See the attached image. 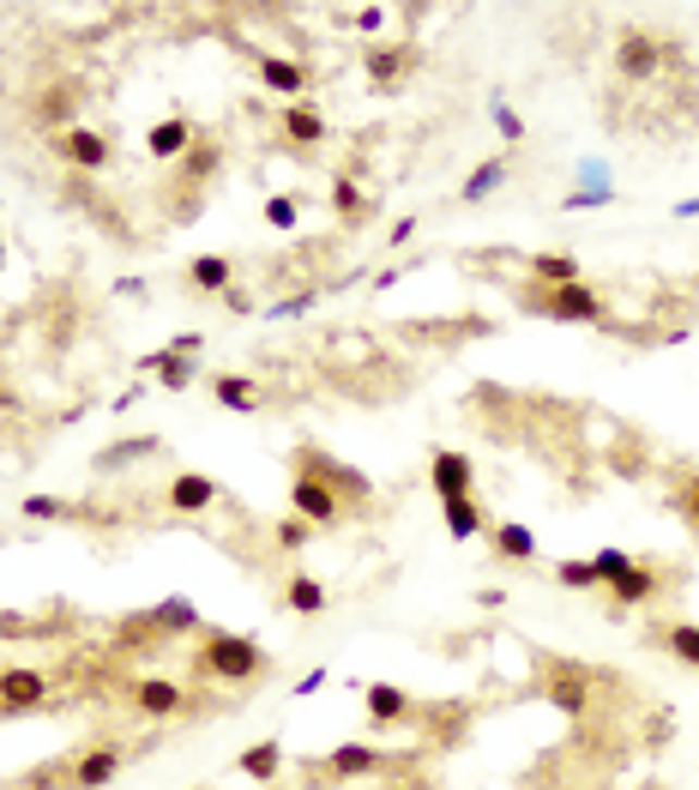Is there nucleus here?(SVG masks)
I'll use <instances>...</instances> for the list:
<instances>
[{"mask_svg":"<svg viewBox=\"0 0 699 790\" xmlns=\"http://www.w3.org/2000/svg\"><path fill=\"white\" fill-rule=\"evenodd\" d=\"M603 592L615 597V604H622V609H634V604H651V597L663 592V573L651 568V561H634V568H627L622 580H609Z\"/></svg>","mask_w":699,"mask_h":790,"instance_id":"obj_12","label":"nucleus"},{"mask_svg":"<svg viewBox=\"0 0 699 790\" xmlns=\"http://www.w3.org/2000/svg\"><path fill=\"white\" fill-rule=\"evenodd\" d=\"M494 127H501V139H513V145H518V139H525V121H518V116H513V109H506V104H501V97H494Z\"/></svg>","mask_w":699,"mask_h":790,"instance_id":"obj_41","label":"nucleus"},{"mask_svg":"<svg viewBox=\"0 0 699 790\" xmlns=\"http://www.w3.org/2000/svg\"><path fill=\"white\" fill-rule=\"evenodd\" d=\"M387 7H363V13H356V19H350V25H356V31H363V37H380V31H387Z\"/></svg>","mask_w":699,"mask_h":790,"instance_id":"obj_42","label":"nucleus"},{"mask_svg":"<svg viewBox=\"0 0 699 790\" xmlns=\"http://www.w3.org/2000/svg\"><path fill=\"white\" fill-rule=\"evenodd\" d=\"M615 187H573L567 199H561V211H597V206H615Z\"/></svg>","mask_w":699,"mask_h":790,"instance_id":"obj_35","label":"nucleus"},{"mask_svg":"<svg viewBox=\"0 0 699 790\" xmlns=\"http://www.w3.org/2000/svg\"><path fill=\"white\" fill-rule=\"evenodd\" d=\"M211 399H218L223 411H235V416H254L259 411V387L247 375H218V380H211Z\"/></svg>","mask_w":699,"mask_h":790,"instance_id":"obj_22","label":"nucleus"},{"mask_svg":"<svg viewBox=\"0 0 699 790\" xmlns=\"http://www.w3.org/2000/svg\"><path fill=\"white\" fill-rule=\"evenodd\" d=\"M235 766H242L254 785H272V778L284 773V742H254V749L235 754Z\"/></svg>","mask_w":699,"mask_h":790,"instance_id":"obj_21","label":"nucleus"},{"mask_svg":"<svg viewBox=\"0 0 699 790\" xmlns=\"http://www.w3.org/2000/svg\"><path fill=\"white\" fill-rule=\"evenodd\" d=\"M259 85H266V92H278V97H308V85H314V73L302 61H290V54H266V61H259Z\"/></svg>","mask_w":699,"mask_h":790,"instance_id":"obj_11","label":"nucleus"},{"mask_svg":"<svg viewBox=\"0 0 699 790\" xmlns=\"http://www.w3.org/2000/svg\"><path fill=\"white\" fill-rule=\"evenodd\" d=\"M278 121H284V139H290V145H302V151H314V145L326 139V116H320V104H314V97L290 104Z\"/></svg>","mask_w":699,"mask_h":790,"instance_id":"obj_15","label":"nucleus"},{"mask_svg":"<svg viewBox=\"0 0 699 790\" xmlns=\"http://www.w3.org/2000/svg\"><path fill=\"white\" fill-rule=\"evenodd\" d=\"M675 507H682V519H687V525H694V532H699V477H687V489L675 495Z\"/></svg>","mask_w":699,"mask_h":790,"instance_id":"obj_43","label":"nucleus"},{"mask_svg":"<svg viewBox=\"0 0 699 790\" xmlns=\"http://www.w3.org/2000/svg\"><path fill=\"white\" fill-rule=\"evenodd\" d=\"M121 778V749L115 742H91L73 766V790H109Z\"/></svg>","mask_w":699,"mask_h":790,"instance_id":"obj_9","label":"nucleus"},{"mask_svg":"<svg viewBox=\"0 0 699 790\" xmlns=\"http://www.w3.org/2000/svg\"><path fill=\"white\" fill-rule=\"evenodd\" d=\"M404 73H410V49H375L368 54V78H375V85H398Z\"/></svg>","mask_w":699,"mask_h":790,"instance_id":"obj_29","label":"nucleus"},{"mask_svg":"<svg viewBox=\"0 0 699 790\" xmlns=\"http://www.w3.org/2000/svg\"><path fill=\"white\" fill-rule=\"evenodd\" d=\"M194 790H211V785H194Z\"/></svg>","mask_w":699,"mask_h":790,"instance_id":"obj_49","label":"nucleus"},{"mask_svg":"<svg viewBox=\"0 0 699 790\" xmlns=\"http://www.w3.org/2000/svg\"><path fill=\"white\" fill-rule=\"evenodd\" d=\"M428 483H434L441 501H470V489H477V465H470L465 453H453V447H434V459H428Z\"/></svg>","mask_w":699,"mask_h":790,"instance_id":"obj_5","label":"nucleus"},{"mask_svg":"<svg viewBox=\"0 0 699 790\" xmlns=\"http://www.w3.org/2000/svg\"><path fill=\"white\" fill-rule=\"evenodd\" d=\"M151 622H163V628H194L199 616H194V604H163V609L151 616Z\"/></svg>","mask_w":699,"mask_h":790,"instance_id":"obj_40","label":"nucleus"},{"mask_svg":"<svg viewBox=\"0 0 699 790\" xmlns=\"http://www.w3.org/2000/svg\"><path fill=\"white\" fill-rule=\"evenodd\" d=\"M223 308H230V314H254V296H247V290H223Z\"/></svg>","mask_w":699,"mask_h":790,"instance_id":"obj_45","label":"nucleus"},{"mask_svg":"<svg viewBox=\"0 0 699 790\" xmlns=\"http://www.w3.org/2000/svg\"><path fill=\"white\" fill-rule=\"evenodd\" d=\"M0 266H7V235H0Z\"/></svg>","mask_w":699,"mask_h":790,"instance_id":"obj_48","label":"nucleus"},{"mask_svg":"<svg viewBox=\"0 0 699 790\" xmlns=\"http://www.w3.org/2000/svg\"><path fill=\"white\" fill-rule=\"evenodd\" d=\"M19 507H25V519H73V507L54 501V495H30V501H19Z\"/></svg>","mask_w":699,"mask_h":790,"instance_id":"obj_39","label":"nucleus"},{"mask_svg":"<svg viewBox=\"0 0 699 790\" xmlns=\"http://www.w3.org/2000/svg\"><path fill=\"white\" fill-rule=\"evenodd\" d=\"M199 670L218 676V682H259V676L272 670V658H266V646H254L247 634H223V628H206L199 634Z\"/></svg>","mask_w":699,"mask_h":790,"instance_id":"obj_1","label":"nucleus"},{"mask_svg":"<svg viewBox=\"0 0 699 790\" xmlns=\"http://www.w3.org/2000/svg\"><path fill=\"white\" fill-rule=\"evenodd\" d=\"M663 646H670V658H682V664L699 670V622H670L663 628Z\"/></svg>","mask_w":699,"mask_h":790,"instance_id":"obj_30","label":"nucleus"},{"mask_svg":"<svg viewBox=\"0 0 699 790\" xmlns=\"http://www.w3.org/2000/svg\"><path fill=\"white\" fill-rule=\"evenodd\" d=\"M133 706L145 718H175L187 706V694L175 682H163V676H145V682H133Z\"/></svg>","mask_w":699,"mask_h":790,"instance_id":"obj_14","label":"nucleus"},{"mask_svg":"<svg viewBox=\"0 0 699 790\" xmlns=\"http://www.w3.org/2000/svg\"><path fill=\"white\" fill-rule=\"evenodd\" d=\"M506 182V157H489V163H477L465 175V187H458V199H465V206H482V199L494 194V187Z\"/></svg>","mask_w":699,"mask_h":790,"instance_id":"obj_25","label":"nucleus"},{"mask_svg":"<svg viewBox=\"0 0 699 790\" xmlns=\"http://www.w3.org/2000/svg\"><path fill=\"white\" fill-rule=\"evenodd\" d=\"M663 66V42L646 37V31H622V42H615V73L622 78H651Z\"/></svg>","mask_w":699,"mask_h":790,"instance_id":"obj_8","label":"nucleus"},{"mask_svg":"<svg viewBox=\"0 0 699 790\" xmlns=\"http://www.w3.org/2000/svg\"><path fill=\"white\" fill-rule=\"evenodd\" d=\"M266 223H272V230H296V223H302V199L296 194H272V199H266Z\"/></svg>","mask_w":699,"mask_h":790,"instance_id":"obj_34","label":"nucleus"},{"mask_svg":"<svg viewBox=\"0 0 699 790\" xmlns=\"http://www.w3.org/2000/svg\"><path fill=\"white\" fill-rule=\"evenodd\" d=\"M543 694H549V706H561V713H573V718H579L585 713V694H591V688H585V676H549V682H543Z\"/></svg>","mask_w":699,"mask_h":790,"instance_id":"obj_26","label":"nucleus"},{"mask_svg":"<svg viewBox=\"0 0 699 790\" xmlns=\"http://www.w3.org/2000/svg\"><path fill=\"white\" fill-rule=\"evenodd\" d=\"M363 694H368V718H375V725H398V718H416V700L404 694L398 682H368Z\"/></svg>","mask_w":699,"mask_h":790,"instance_id":"obj_17","label":"nucleus"},{"mask_svg":"<svg viewBox=\"0 0 699 790\" xmlns=\"http://www.w3.org/2000/svg\"><path fill=\"white\" fill-rule=\"evenodd\" d=\"M675 218H682V223H687V218H699V194H694V199H682V206H675Z\"/></svg>","mask_w":699,"mask_h":790,"instance_id":"obj_47","label":"nucleus"},{"mask_svg":"<svg viewBox=\"0 0 699 790\" xmlns=\"http://www.w3.org/2000/svg\"><path fill=\"white\" fill-rule=\"evenodd\" d=\"M187 284L206 290V296H223V290L235 284V259L230 254H199V259H187Z\"/></svg>","mask_w":699,"mask_h":790,"instance_id":"obj_18","label":"nucleus"},{"mask_svg":"<svg viewBox=\"0 0 699 790\" xmlns=\"http://www.w3.org/2000/svg\"><path fill=\"white\" fill-rule=\"evenodd\" d=\"M151 453H163V441H157V435H133V441L103 447L91 465H97V471H121V465H139V459H151Z\"/></svg>","mask_w":699,"mask_h":790,"instance_id":"obj_23","label":"nucleus"},{"mask_svg":"<svg viewBox=\"0 0 699 790\" xmlns=\"http://www.w3.org/2000/svg\"><path fill=\"white\" fill-rule=\"evenodd\" d=\"M145 151H151L157 163H175V157H187V151H194V121H187V116L157 121V127L145 133Z\"/></svg>","mask_w":699,"mask_h":790,"instance_id":"obj_13","label":"nucleus"},{"mask_svg":"<svg viewBox=\"0 0 699 790\" xmlns=\"http://www.w3.org/2000/svg\"><path fill=\"white\" fill-rule=\"evenodd\" d=\"M308 537H314V525L308 519H278V549H290V556H296V549H308Z\"/></svg>","mask_w":699,"mask_h":790,"instance_id":"obj_36","label":"nucleus"},{"mask_svg":"<svg viewBox=\"0 0 699 790\" xmlns=\"http://www.w3.org/2000/svg\"><path fill=\"white\" fill-rule=\"evenodd\" d=\"M169 356H187V350H206V332H175V338H169Z\"/></svg>","mask_w":699,"mask_h":790,"instance_id":"obj_44","label":"nucleus"},{"mask_svg":"<svg viewBox=\"0 0 699 790\" xmlns=\"http://www.w3.org/2000/svg\"><path fill=\"white\" fill-rule=\"evenodd\" d=\"M489 544H494V556L501 561H537V532L531 525H518V519H501V525H489Z\"/></svg>","mask_w":699,"mask_h":790,"instance_id":"obj_16","label":"nucleus"},{"mask_svg":"<svg viewBox=\"0 0 699 790\" xmlns=\"http://www.w3.org/2000/svg\"><path fill=\"white\" fill-rule=\"evenodd\" d=\"M441 513H446V532H453L458 544H470V537L482 532V507L477 501H441Z\"/></svg>","mask_w":699,"mask_h":790,"instance_id":"obj_28","label":"nucleus"},{"mask_svg":"<svg viewBox=\"0 0 699 790\" xmlns=\"http://www.w3.org/2000/svg\"><path fill=\"white\" fill-rule=\"evenodd\" d=\"M627 568H634V549H597V556H591V573H597V585L622 580Z\"/></svg>","mask_w":699,"mask_h":790,"instance_id":"obj_33","label":"nucleus"},{"mask_svg":"<svg viewBox=\"0 0 699 790\" xmlns=\"http://www.w3.org/2000/svg\"><path fill=\"white\" fill-rule=\"evenodd\" d=\"M555 580L567 585V592H597V573H591V561H561V568H555Z\"/></svg>","mask_w":699,"mask_h":790,"instance_id":"obj_37","label":"nucleus"},{"mask_svg":"<svg viewBox=\"0 0 699 790\" xmlns=\"http://www.w3.org/2000/svg\"><path fill=\"white\" fill-rule=\"evenodd\" d=\"M211 169H218V145H211V139H206V145H199V139H194V151H187V157H182V175H187V194H194V187H199V182H206V175H211Z\"/></svg>","mask_w":699,"mask_h":790,"instance_id":"obj_32","label":"nucleus"},{"mask_svg":"<svg viewBox=\"0 0 699 790\" xmlns=\"http://www.w3.org/2000/svg\"><path fill=\"white\" fill-rule=\"evenodd\" d=\"M290 513L308 519L314 532H326V525L344 519V495H338L326 477H314V471H296V477H290Z\"/></svg>","mask_w":699,"mask_h":790,"instance_id":"obj_3","label":"nucleus"},{"mask_svg":"<svg viewBox=\"0 0 699 790\" xmlns=\"http://www.w3.org/2000/svg\"><path fill=\"white\" fill-rule=\"evenodd\" d=\"M49 700V676L37 670H0V713H37Z\"/></svg>","mask_w":699,"mask_h":790,"instance_id":"obj_10","label":"nucleus"},{"mask_svg":"<svg viewBox=\"0 0 699 790\" xmlns=\"http://www.w3.org/2000/svg\"><path fill=\"white\" fill-rule=\"evenodd\" d=\"M326 682H332V670H308V676H302V682H296V694L308 700V694H320Z\"/></svg>","mask_w":699,"mask_h":790,"instance_id":"obj_46","label":"nucleus"},{"mask_svg":"<svg viewBox=\"0 0 699 790\" xmlns=\"http://www.w3.org/2000/svg\"><path fill=\"white\" fill-rule=\"evenodd\" d=\"M284 604L296 609V616H326V609H332V592H326L314 573H290V580H284Z\"/></svg>","mask_w":699,"mask_h":790,"instance_id":"obj_19","label":"nucleus"},{"mask_svg":"<svg viewBox=\"0 0 699 790\" xmlns=\"http://www.w3.org/2000/svg\"><path fill=\"white\" fill-rule=\"evenodd\" d=\"M314 302H320V290H302V296H284L278 308H266V320H302V314H308Z\"/></svg>","mask_w":699,"mask_h":790,"instance_id":"obj_38","label":"nucleus"},{"mask_svg":"<svg viewBox=\"0 0 699 790\" xmlns=\"http://www.w3.org/2000/svg\"><path fill=\"white\" fill-rule=\"evenodd\" d=\"M49 145H54V157H61V163L85 169V175L109 169V157H115V151H109V139H103V133H97V127H78V121H73L66 133H54Z\"/></svg>","mask_w":699,"mask_h":790,"instance_id":"obj_4","label":"nucleus"},{"mask_svg":"<svg viewBox=\"0 0 699 790\" xmlns=\"http://www.w3.org/2000/svg\"><path fill=\"white\" fill-rule=\"evenodd\" d=\"M37 121H42V127H54V133L73 127V85H61V78H54L49 92L37 97Z\"/></svg>","mask_w":699,"mask_h":790,"instance_id":"obj_24","label":"nucleus"},{"mask_svg":"<svg viewBox=\"0 0 699 790\" xmlns=\"http://www.w3.org/2000/svg\"><path fill=\"white\" fill-rule=\"evenodd\" d=\"M218 477H206V471H175L163 489V507L169 513H206V507H218Z\"/></svg>","mask_w":699,"mask_h":790,"instance_id":"obj_7","label":"nucleus"},{"mask_svg":"<svg viewBox=\"0 0 699 790\" xmlns=\"http://www.w3.org/2000/svg\"><path fill=\"white\" fill-rule=\"evenodd\" d=\"M332 766L338 778H356V773H375L380 766V749H368V742H344V749H332Z\"/></svg>","mask_w":699,"mask_h":790,"instance_id":"obj_27","label":"nucleus"},{"mask_svg":"<svg viewBox=\"0 0 699 790\" xmlns=\"http://www.w3.org/2000/svg\"><path fill=\"white\" fill-rule=\"evenodd\" d=\"M332 211L344 223H363L368 218V199H363V187L350 182V175H338V182H332Z\"/></svg>","mask_w":699,"mask_h":790,"instance_id":"obj_31","label":"nucleus"},{"mask_svg":"<svg viewBox=\"0 0 699 790\" xmlns=\"http://www.w3.org/2000/svg\"><path fill=\"white\" fill-rule=\"evenodd\" d=\"M296 471H314V477H326L338 495H344V501H350V495H356V501H368V495H375V483H368L363 471H350V465H338V459H326L320 447H296Z\"/></svg>","mask_w":699,"mask_h":790,"instance_id":"obj_6","label":"nucleus"},{"mask_svg":"<svg viewBox=\"0 0 699 790\" xmlns=\"http://www.w3.org/2000/svg\"><path fill=\"white\" fill-rule=\"evenodd\" d=\"M525 308H531V314H543V320H561V326H603V320H609L603 290H591V284L525 290Z\"/></svg>","mask_w":699,"mask_h":790,"instance_id":"obj_2","label":"nucleus"},{"mask_svg":"<svg viewBox=\"0 0 699 790\" xmlns=\"http://www.w3.org/2000/svg\"><path fill=\"white\" fill-rule=\"evenodd\" d=\"M531 278L543 290H561V284H579V254H567V247H549V254L531 259Z\"/></svg>","mask_w":699,"mask_h":790,"instance_id":"obj_20","label":"nucleus"}]
</instances>
